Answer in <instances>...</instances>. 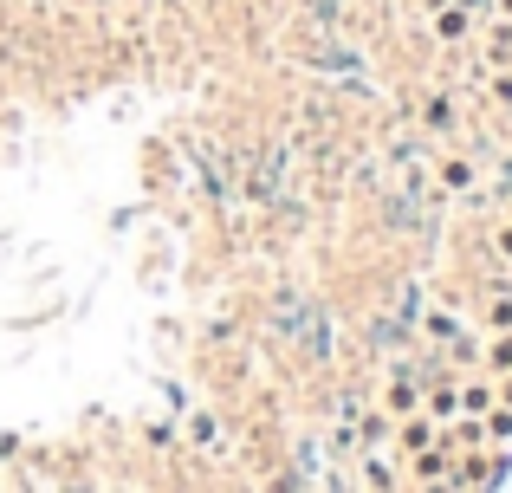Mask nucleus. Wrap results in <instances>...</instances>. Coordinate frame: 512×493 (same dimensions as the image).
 Returning <instances> with one entry per match:
<instances>
[{"label":"nucleus","instance_id":"obj_5","mask_svg":"<svg viewBox=\"0 0 512 493\" xmlns=\"http://www.w3.org/2000/svg\"><path fill=\"white\" fill-rule=\"evenodd\" d=\"M487 325L493 331H512V292H493V299H487Z\"/></svg>","mask_w":512,"mask_h":493},{"label":"nucleus","instance_id":"obj_10","mask_svg":"<svg viewBox=\"0 0 512 493\" xmlns=\"http://www.w3.org/2000/svg\"><path fill=\"white\" fill-rule=\"evenodd\" d=\"M435 26H441V39H461V33H467V13H461V7H448Z\"/></svg>","mask_w":512,"mask_h":493},{"label":"nucleus","instance_id":"obj_9","mask_svg":"<svg viewBox=\"0 0 512 493\" xmlns=\"http://www.w3.org/2000/svg\"><path fill=\"white\" fill-rule=\"evenodd\" d=\"M454 409H461V396H454V390H435V396H428V416H435V422H448Z\"/></svg>","mask_w":512,"mask_h":493},{"label":"nucleus","instance_id":"obj_7","mask_svg":"<svg viewBox=\"0 0 512 493\" xmlns=\"http://www.w3.org/2000/svg\"><path fill=\"white\" fill-rule=\"evenodd\" d=\"M461 409H467V416H487V409H493V390H487V383H467V390H461Z\"/></svg>","mask_w":512,"mask_h":493},{"label":"nucleus","instance_id":"obj_6","mask_svg":"<svg viewBox=\"0 0 512 493\" xmlns=\"http://www.w3.org/2000/svg\"><path fill=\"white\" fill-rule=\"evenodd\" d=\"M487 370H500V377H512V331L487 344Z\"/></svg>","mask_w":512,"mask_h":493},{"label":"nucleus","instance_id":"obj_2","mask_svg":"<svg viewBox=\"0 0 512 493\" xmlns=\"http://www.w3.org/2000/svg\"><path fill=\"white\" fill-rule=\"evenodd\" d=\"M422 338H428V344H454V338H461V318L428 312V318H422Z\"/></svg>","mask_w":512,"mask_h":493},{"label":"nucleus","instance_id":"obj_1","mask_svg":"<svg viewBox=\"0 0 512 493\" xmlns=\"http://www.w3.org/2000/svg\"><path fill=\"white\" fill-rule=\"evenodd\" d=\"M441 189L467 195V189H474V163H467V156H448V163H441Z\"/></svg>","mask_w":512,"mask_h":493},{"label":"nucleus","instance_id":"obj_3","mask_svg":"<svg viewBox=\"0 0 512 493\" xmlns=\"http://www.w3.org/2000/svg\"><path fill=\"white\" fill-rule=\"evenodd\" d=\"M383 403H389V416H409V409L422 403V390H415L409 377H396V383H389V396H383Z\"/></svg>","mask_w":512,"mask_h":493},{"label":"nucleus","instance_id":"obj_13","mask_svg":"<svg viewBox=\"0 0 512 493\" xmlns=\"http://www.w3.org/2000/svg\"><path fill=\"white\" fill-rule=\"evenodd\" d=\"M493 98H500V104H512V78H500V85H493Z\"/></svg>","mask_w":512,"mask_h":493},{"label":"nucleus","instance_id":"obj_4","mask_svg":"<svg viewBox=\"0 0 512 493\" xmlns=\"http://www.w3.org/2000/svg\"><path fill=\"white\" fill-rule=\"evenodd\" d=\"M441 435H435V422H409L402 429V455H422V448H435Z\"/></svg>","mask_w":512,"mask_h":493},{"label":"nucleus","instance_id":"obj_17","mask_svg":"<svg viewBox=\"0 0 512 493\" xmlns=\"http://www.w3.org/2000/svg\"><path fill=\"white\" fill-rule=\"evenodd\" d=\"M428 7H441V0H428Z\"/></svg>","mask_w":512,"mask_h":493},{"label":"nucleus","instance_id":"obj_8","mask_svg":"<svg viewBox=\"0 0 512 493\" xmlns=\"http://www.w3.org/2000/svg\"><path fill=\"white\" fill-rule=\"evenodd\" d=\"M487 442H512V409H487Z\"/></svg>","mask_w":512,"mask_h":493},{"label":"nucleus","instance_id":"obj_15","mask_svg":"<svg viewBox=\"0 0 512 493\" xmlns=\"http://www.w3.org/2000/svg\"><path fill=\"white\" fill-rule=\"evenodd\" d=\"M500 396H506V409H512V377H506V383H500Z\"/></svg>","mask_w":512,"mask_h":493},{"label":"nucleus","instance_id":"obj_12","mask_svg":"<svg viewBox=\"0 0 512 493\" xmlns=\"http://www.w3.org/2000/svg\"><path fill=\"white\" fill-rule=\"evenodd\" d=\"M188 435H195V448H214V416H195V422H188Z\"/></svg>","mask_w":512,"mask_h":493},{"label":"nucleus","instance_id":"obj_11","mask_svg":"<svg viewBox=\"0 0 512 493\" xmlns=\"http://www.w3.org/2000/svg\"><path fill=\"white\" fill-rule=\"evenodd\" d=\"M422 117H428V130H448V124H454V111H448V98H428V111H422Z\"/></svg>","mask_w":512,"mask_h":493},{"label":"nucleus","instance_id":"obj_16","mask_svg":"<svg viewBox=\"0 0 512 493\" xmlns=\"http://www.w3.org/2000/svg\"><path fill=\"white\" fill-rule=\"evenodd\" d=\"M500 7H506V13H512V0H500Z\"/></svg>","mask_w":512,"mask_h":493},{"label":"nucleus","instance_id":"obj_14","mask_svg":"<svg viewBox=\"0 0 512 493\" xmlns=\"http://www.w3.org/2000/svg\"><path fill=\"white\" fill-rule=\"evenodd\" d=\"M500 253H506V260H512V234H500Z\"/></svg>","mask_w":512,"mask_h":493}]
</instances>
